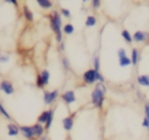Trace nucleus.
Returning a JSON list of instances; mask_svg holds the SVG:
<instances>
[{"label":"nucleus","mask_w":149,"mask_h":140,"mask_svg":"<svg viewBox=\"0 0 149 140\" xmlns=\"http://www.w3.org/2000/svg\"><path fill=\"white\" fill-rule=\"evenodd\" d=\"M49 19V25L51 28V30L55 34V38L56 42L59 44L61 42H63V22H62V15L57 10H52L51 14L48 15Z\"/></svg>","instance_id":"obj_1"},{"label":"nucleus","mask_w":149,"mask_h":140,"mask_svg":"<svg viewBox=\"0 0 149 140\" xmlns=\"http://www.w3.org/2000/svg\"><path fill=\"white\" fill-rule=\"evenodd\" d=\"M106 91H107V88H106L105 83H101V82L95 83V86L91 93V102L97 109H102Z\"/></svg>","instance_id":"obj_2"},{"label":"nucleus","mask_w":149,"mask_h":140,"mask_svg":"<svg viewBox=\"0 0 149 140\" xmlns=\"http://www.w3.org/2000/svg\"><path fill=\"white\" fill-rule=\"evenodd\" d=\"M49 80H50V72L48 69H42L37 76H36V81H35V84L37 88L40 89H43L45 86L49 84Z\"/></svg>","instance_id":"obj_3"},{"label":"nucleus","mask_w":149,"mask_h":140,"mask_svg":"<svg viewBox=\"0 0 149 140\" xmlns=\"http://www.w3.org/2000/svg\"><path fill=\"white\" fill-rule=\"evenodd\" d=\"M83 82H84L85 84H93V83H97V71H95L93 67L86 69V71L83 73Z\"/></svg>","instance_id":"obj_4"},{"label":"nucleus","mask_w":149,"mask_h":140,"mask_svg":"<svg viewBox=\"0 0 149 140\" xmlns=\"http://www.w3.org/2000/svg\"><path fill=\"white\" fill-rule=\"evenodd\" d=\"M59 96V91L57 89L54 90H44L43 91V102L47 105H51Z\"/></svg>","instance_id":"obj_5"},{"label":"nucleus","mask_w":149,"mask_h":140,"mask_svg":"<svg viewBox=\"0 0 149 140\" xmlns=\"http://www.w3.org/2000/svg\"><path fill=\"white\" fill-rule=\"evenodd\" d=\"M133 42L134 43H144L149 40V32L143 30H136L133 35Z\"/></svg>","instance_id":"obj_6"},{"label":"nucleus","mask_w":149,"mask_h":140,"mask_svg":"<svg viewBox=\"0 0 149 140\" xmlns=\"http://www.w3.org/2000/svg\"><path fill=\"white\" fill-rule=\"evenodd\" d=\"M0 90L5 95H13L15 93V88L9 80H2L0 82Z\"/></svg>","instance_id":"obj_7"},{"label":"nucleus","mask_w":149,"mask_h":140,"mask_svg":"<svg viewBox=\"0 0 149 140\" xmlns=\"http://www.w3.org/2000/svg\"><path fill=\"white\" fill-rule=\"evenodd\" d=\"M61 98L62 101L66 104V105H70L72 103H74L77 101V97H76V93L73 90H66L64 91L62 95H61Z\"/></svg>","instance_id":"obj_8"},{"label":"nucleus","mask_w":149,"mask_h":140,"mask_svg":"<svg viewBox=\"0 0 149 140\" xmlns=\"http://www.w3.org/2000/svg\"><path fill=\"white\" fill-rule=\"evenodd\" d=\"M20 133L22 134V137L27 140H34L35 139V135H34V132H33V128L31 126H28V125H22L20 126Z\"/></svg>","instance_id":"obj_9"},{"label":"nucleus","mask_w":149,"mask_h":140,"mask_svg":"<svg viewBox=\"0 0 149 140\" xmlns=\"http://www.w3.org/2000/svg\"><path fill=\"white\" fill-rule=\"evenodd\" d=\"M73 124H74V113L70 115V116H66L62 119V126L65 131H71L72 127H73Z\"/></svg>","instance_id":"obj_10"},{"label":"nucleus","mask_w":149,"mask_h":140,"mask_svg":"<svg viewBox=\"0 0 149 140\" xmlns=\"http://www.w3.org/2000/svg\"><path fill=\"white\" fill-rule=\"evenodd\" d=\"M31 128H33V132H34L35 139L41 138V137L44 134V132H45L44 125H42V124H40V123H35L34 125H31Z\"/></svg>","instance_id":"obj_11"},{"label":"nucleus","mask_w":149,"mask_h":140,"mask_svg":"<svg viewBox=\"0 0 149 140\" xmlns=\"http://www.w3.org/2000/svg\"><path fill=\"white\" fill-rule=\"evenodd\" d=\"M7 134L9 137H17L20 134V126L15 123H9L7 125Z\"/></svg>","instance_id":"obj_12"},{"label":"nucleus","mask_w":149,"mask_h":140,"mask_svg":"<svg viewBox=\"0 0 149 140\" xmlns=\"http://www.w3.org/2000/svg\"><path fill=\"white\" fill-rule=\"evenodd\" d=\"M22 14H23L24 20H26L28 23L34 22V14H33V12L30 10V8H29L27 5H23V6H22Z\"/></svg>","instance_id":"obj_13"},{"label":"nucleus","mask_w":149,"mask_h":140,"mask_svg":"<svg viewBox=\"0 0 149 140\" xmlns=\"http://www.w3.org/2000/svg\"><path fill=\"white\" fill-rule=\"evenodd\" d=\"M130 60H132V65L133 66H137V64L141 61V53L136 47L132 49V53H130Z\"/></svg>","instance_id":"obj_14"},{"label":"nucleus","mask_w":149,"mask_h":140,"mask_svg":"<svg viewBox=\"0 0 149 140\" xmlns=\"http://www.w3.org/2000/svg\"><path fill=\"white\" fill-rule=\"evenodd\" d=\"M136 83L141 87H149V74H140L136 76Z\"/></svg>","instance_id":"obj_15"},{"label":"nucleus","mask_w":149,"mask_h":140,"mask_svg":"<svg viewBox=\"0 0 149 140\" xmlns=\"http://www.w3.org/2000/svg\"><path fill=\"white\" fill-rule=\"evenodd\" d=\"M48 112H49V113H48V118H47V121H45V124H44V128H45V131H49L50 127H51V125H52L54 116H55V109L51 108V109L48 110Z\"/></svg>","instance_id":"obj_16"},{"label":"nucleus","mask_w":149,"mask_h":140,"mask_svg":"<svg viewBox=\"0 0 149 140\" xmlns=\"http://www.w3.org/2000/svg\"><path fill=\"white\" fill-rule=\"evenodd\" d=\"M35 1L38 5V7L42 8V9H50L54 6L51 0H35Z\"/></svg>","instance_id":"obj_17"},{"label":"nucleus","mask_w":149,"mask_h":140,"mask_svg":"<svg viewBox=\"0 0 149 140\" xmlns=\"http://www.w3.org/2000/svg\"><path fill=\"white\" fill-rule=\"evenodd\" d=\"M97 24V17L94 15H88L86 16V20H85V25L87 28H92Z\"/></svg>","instance_id":"obj_18"},{"label":"nucleus","mask_w":149,"mask_h":140,"mask_svg":"<svg viewBox=\"0 0 149 140\" xmlns=\"http://www.w3.org/2000/svg\"><path fill=\"white\" fill-rule=\"evenodd\" d=\"M121 37L125 39L126 43H128V44H132V43H133V36L130 35V32H129L127 29L121 30Z\"/></svg>","instance_id":"obj_19"},{"label":"nucleus","mask_w":149,"mask_h":140,"mask_svg":"<svg viewBox=\"0 0 149 140\" xmlns=\"http://www.w3.org/2000/svg\"><path fill=\"white\" fill-rule=\"evenodd\" d=\"M62 30H63V32L65 35H72L74 32V27L71 23H65V24H63V29Z\"/></svg>","instance_id":"obj_20"},{"label":"nucleus","mask_w":149,"mask_h":140,"mask_svg":"<svg viewBox=\"0 0 149 140\" xmlns=\"http://www.w3.org/2000/svg\"><path fill=\"white\" fill-rule=\"evenodd\" d=\"M129 65H132V60H130V58H129L128 56L119 58V66H121V67H127V66H129Z\"/></svg>","instance_id":"obj_21"},{"label":"nucleus","mask_w":149,"mask_h":140,"mask_svg":"<svg viewBox=\"0 0 149 140\" xmlns=\"http://www.w3.org/2000/svg\"><path fill=\"white\" fill-rule=\"evenodd\" d=\"M48 110H44V111H42L40 115H38V117H37V123H40V124H42V125H44L45 124V121H47V118H48Z\"/></svg>","instance_id":"obj_22"},{"label":"nucleus","mask_w":149,"mask_h":140,"mask_svg":"<svg viewBox=\"0 0 149 140\" xmlns=\"http://www.w3.org/2000/svg\"><path fill=\"white\" fill-rule=\"evenodd\" d=\"M0 115L5 118V119H7V120H10L12 118H10V115L7 112V110H6V108L3 106V104L1 103V101H0Z\"/></svg>","instance_id":"obj_23"},{"label":"nucleus","mask_w":149,"mask_h":140,"mask_svg":"<svg viewBox=\"0 0 149 140\" xmlns=\"http://www.w3.org/2000/svg\"><path fill=\"white\" fill-rule=\"evenodd\" d=\"M62 66L65 71H70L71 69V64H70V60L66 58V57H63L62 58Z\"/></svg>","instance_id":"obj_24"},{"label":"nucleus","mask_w":149,"mask_h":140,"mask_svg":"<svg viewBox=\"0 0 149 140\" xmlns=\"http://www.w3.org/2000/svg\"><path fill=\"white\" fill-rule=\"evenodd\" d=\"M93 68L95 71H100V57L99 56L93 57Z\"/></svg>","instance_id":"obj_25"},{"label":"nucleus","mask_w":149,"mask_h":140,"mask_svg":"<svg viewBox=\"0 0 149 140\" xmlns=\"http://www.w3.org/2000/svg\"><path fill=\"white\" fill-rule=\"evenodd\" d=\"M59 13H61V15L63 16V17H65V19H70L71 17V12L68 9V8H61V10H59Z\"/></svg>","instance_id":"obj_26"},{"label":"nucleus","mask_w":149,"mask_h":140,"mask_svg":"<svg viewBox=\"0 0 149 140\" xmlns=\"http://www.w3.org/2000/svg\"><path fill=\"white\" fill-rule=\"evenodd\" d=\"M116 56H118V58L126 57V56H127V51H126V49H125V47H119V49L116 50Z\"/></svg>","instance_id":"obj_27"},{"label":"nucleus","mask_w":149,"mask_h":140,"mask_svg":"<svg viewBox=\"0 0 149 140\" xmlns=\"http://www.w3.org/2000/svg\"><path fill=\"white\" fill-rule=\"evenodd\" d=\"M9 61V56L7 53H1L0 54V64H7Z\"/></svg>","instance_id":"obj_28"},{"label":"nucleus","mask_w":149,"mask_h":140,"mask_svg":"<svg viewBox=\"0 0 149 140\" xmlns=\"http://www.w3.org/2000/svg\"><path fill=\"white\" fill-rule=\"evenodd\" d=\"M101 5V0H91V7L93 9H99Z\"/></svg>","instance_id":"obj_29"},{"label":"nucleus","mask_w":149,"mask_h":140,"mask_svg":"<svg viewBox=\"0 0 149 140\" xmlns=\"http://www.w3.org/2000/svg\"><path fill=\"white\" fill-rule=\"evenodd\" d=\"M97 82H101V83L105 82V78H104V75L100 73V71H97Z\"/></svg>","instance_id":"obj_30"},{"label":"nucleus","mask_w":149,"mask_h":140,"mask_svg":"<svg viewBox=\"0 0 149 140\" xmlns=\"http://www.w3.org/2000/svg\"><path fill=\"white\" fill-rule=\"evenodd\" d=\"M144 117L149 120V102H147L144 104ZM148 131H149V128H148Z\"/></svg>","instance_id":"obj_31"},{"label":"nucleus","mask_w":149,"mask_h":140,"mask_svg":"<svg viewBox=\"0 0 149 140\" xmlns=\"http://www.w3.org/2000/svg\"><path fill=\"white\" fill-rule=\"evenodd\" d=\"M142 126H143L144 128H147V130L149 128V120H148L146 117H144V118H143V120H142Z\"/></svg>","instance_id":"obj_32"},{"label":"nucleus","mask_w":149,"mask_h":140,"mask_svg":"<svg viewBox=\"0 0 149 140\" xmlns=\"http://www.w3.org/2000/svg\"><path fill=\"white\" fill-rule=\"evenodd\" d=\"M3 1H5V2H7V3L13 5V6H15V7H17V5H19L17 0H3Z\"/></svg>","instance_id":"obj_33"},{"label":"nucleus","mask_w":149,"mask_h":140,"mask_svg":"<svg viewBox=\"0 0 149 140\" xmlns=\"http://www.w3.org/2000/svg\"><path fill=\"white\" fill-rule=\"evenodd\" d=\"M58 49H59V51H62V52H63V51L65 50V43H64V42H61V43H59Z\"/></svg>","instance_id":"obj_34"},{"label":"nucleus","mask_w":149,"mask_h":140,"mask_svg":"<svg viewBox=\"0 0 149 140\" xmlns=\"http://www.w3.org/2000/svg\"><path fill=\"white\" fill-rule=\"evenodd\" d=\"M38 140H49V139H48V137H47V135H44V134H43L41 138H38Z\"/></svg>","instance_id":"obj_35"},{"label":"nucleus","mask_w":149,"mask_h":140,"mask_svg":"<svg viewBox=\"0 0 149 140\" xmlns=\"http://www.w3.org/2000/svg\"><path fill=\"white\" fill-rule=\"evenodd\" d=\"M87 1H90V0H83V2H87Z\"/></svg>","instance_id":"obj_36"}]
</instances>
